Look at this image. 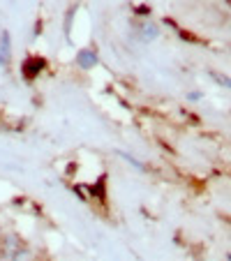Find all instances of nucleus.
Returning a JSON list of instances; mask_svg holds the SVG:
<instances>
[{
  "instance_id": "1",
  "label": "nucleus",
  "mask_w": 231,
  "mask_h": 261,
  "mask_svg": "<svg viewBox=\"0 0 231 261\" xmlns=\"http://www.w3.org/2000/svg\"><path fill=\"white\" fill-rule=\"evenodd\" d=\"M76 65H79V67H84V69L95 67V65H97V54H95V51H90V49L79 51V56H76Z\"/></svg>"
},
{
  "instance_id": "2",
  "label": "nucleus",
  "mask_w": 231,
  "mask_h": 261,
  "mask_svg": "<svg viewBox=\"0 0 231 261\" xmlns=\"http://www.w3.org/2000/svg\"><path fill=\"white\" fill-rule=\"evenodd\" d=\"M0 46H3V51H0V63L7 65V63H10V37H7V33H3Z\"/></svg>"
},
{
  "instance_id": "3",
  "label": "nucleus",
  "mask_w": 231,
  "mask_h": 261,
  "mask_svg": "<svg viewBox=\"0 0 231 261\" xmlns=\"http://www.w3.org/2000/svg\"><path fill=\"white\" fill-rule=\"evenodd\" d=\"M211 76H213V81H215V84H220V86H224V88H229V90H231V79L226 76V74L211 72Z\"/></svg>"
},
{
  "instance_id": "4",
  "label": "nucleus",
  "mask_w": 231,
  "mask_h": 261,
  "mask_svg": "<svg viewBox=\"0 0 231 261\" xmlns=\"http://www.w3.org/2000/svg\"><path fill=\"white\" fill-rule=\"evenodd\" d=\"M118 155H120V158H123V160H125V162L134 164V167H137V169H139V171H143V164H141V162H139V160H137V158H132V155H127V153H123V150H118Z\"/></svg>"
},
{
  "instance_id": "5",
  "label": "nucleus",
  "mask_w": 231,
  "mask_h": 261,
  "mask_svg": "<svg viewBox=\"0 0 231 261\" xmlns=\"http://www.w3.org/2000/svg\"><path fill=\"white\" fill-rule=\"evenodd\" d=\"M0 261H3V241H0Z\"/></svg>"
}]
</instances>
